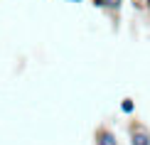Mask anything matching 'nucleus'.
<instances>
[{"mask_svg":"<svg viewBox=\"0 0 150 145\" xmlns=\"http://www.w3.org/2000/svg\"><path fill=\"white\" fill-rule=\"evenodd\" d=\"M130 145H150V133L145 128H133V133H130Z\"/></svg>","mask_w":150,"mask_h":145,"instance_id":"obj_1","label":"nucleus"},{"mask_svg":"<svg viewBox=\"0 0 150 145\" xmlns=\"http://www.w3.org/2000/svg\"><path fill=\"white\" fill-rule=\"evenodd\" d=\"M96 145H118V140H116V135L111 133V130L101 128V130L96 133Z\"/></svg>","mask_w":150,"mask_h":145,"instance_id":"obj_2","label":"nucleus"},{"mask_svg":"<svg viewBox=\"0 0 150 145\" xmlns=\"http://www.w3.org/2000/svg\"><path fill=\"white\" fill-rule=\"evenodd\" d=\"M93 3H96L98 8H103V10H118L123 0H93Z\"/></svg>","mask_w":150,"mask_h":145,"instance_id":"obj_3","label":"nucleus"},{"mask_svg":"<svg viewBox=\"0 0 150 145\" xmlns=\"http://www.w3.org/2000/svg\"><path fill=\"white\" fill-rule=\"evenodd\" d=\"M133 108H135L133 98H123V103H121V111H123V113H133Z\"/></svg>","mask_w":150,"mask_h":145,"instance_id":"obj_4","label":"nucleus"},{"mask_svg":"<svg viewBox=\"0 0 150 145\" xmlns=\"http://www.w3.org/2000/svg\"><path fill=\"white\" fill-rule=\"evenodd\" d=\"M67 3H81V0H67Z\"/></svg>","mask_w":150,"mask_h":145,"instance_id":"obj_5","label":"nucleus"},{"mask_svg":"<svg viewBox=\"0 0 150 145\" xmlns=\"http://www.w3.org/2000/svg\"><path fill=\"white\" fill-rule=\"evenodd\" d=\"M145 5H148V10H150V0H145Z\"/></svg>","mask_w":150,"mask_h":145,"instance_id":"obj_6","label":"nucleus"}]
</instances>
